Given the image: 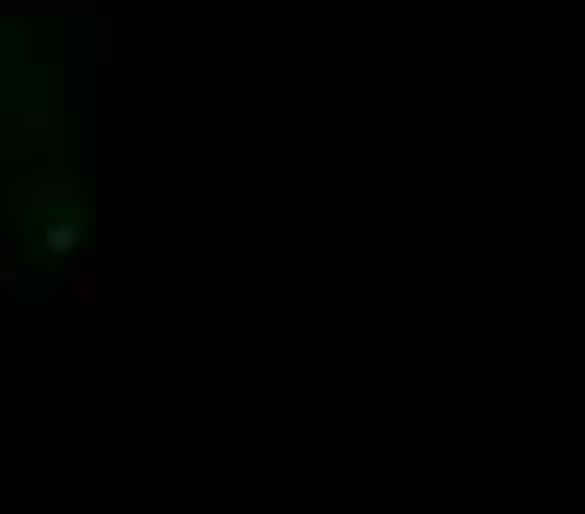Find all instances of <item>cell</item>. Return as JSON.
Listing matches in <instances>:
<instances>
[{"label": "cell", "instance_id": "6da1fadb", "mask_svg": "<svg viewBox=\"0 0 585 514\" xmlns=\"http://www.w3.org/2000/svg\"><path fill=\"white\" fill-rule=\"evenodd\" d=\"M48 107L54 113H89L95 107V65H77L60 54L48 71Z\"/></svg>", "mask_w": 585, "mask_h": 514}, {"label": "cell", "instance_id": "7a4b0ae2", "mask_svg": "<svg viewBox=\"0 0 585 514\" xmlns=\"http://www.w3.org/2000/svg\"><path fill=\"white\" fill-rule=\"evenodd\" d=\"M18 207H36V213H83V184L71 178V172H48V178H30V184H18L12 195Z\"/></svg>", "mask_w": 585, "mask_h": 514}, {"label": "cell", "instance_id": "3957f363", "mask_svg": "<svg viewBox=\"0 0 585 514\" xmlns=\"http://www.w3.org/2000/svg\"><path fill=\"white\" fill-rule=\"evenodd\" d=\"M36 142H54V113H6L0 119V154L6 160H18Z\"/></svg>", "mask_w": 585, "mask_h": 514}, {"label": "cell", "instance_id": "277c9868", "mask_svg": "<svg viewBox=\"0 0 585 514\" xmlns=\"http://www.w3.org/2000/svg\"><path fill=\"white\" fill-rule=\"evenodd\" d=\"M42 249L54 260L77 255L83 249V213H60V219H48V231H42Z\"/></svg>", "mask_w": 585, "mask_h": 514}, {"label": "cell", "instance_id": "5b68a950", "mask_svg": "<svg viewBox=\"0 0 585 514\" xmlns=\"http://www.w3.org/2000/svg\"><path fill=\"white\" fill-rule=\"evenodd\" d=\"M60 290L71 296V302H77V308H89V302L101 296V284H95V266H83V260H77V266H65V284H60Z\"/></svg>", "mask_w": 585, "mask_h": 514}, {"label": "cell", "instance_id": "8992f818", "mask_svg": "<svg viewBox=\"0 0 585 514\" xmlns=\"http://www.w3.org/2000/svg\"><path fill=\"white\" fill-rule=\"evenodd\" d=\"M142 12V0H101V18L113 24V18H136Z\"/></svg>", "mask_w": 585, "mask_h": 514}, {"label": "cell", "instance_id": "52a82bcc", "mask_svg": "<svg viewBox=\"0 0 585 514\" xmlns=\"http://www.w3.org/2000/svg\"><path fill=\"white\" fill-rule=\"evenodd\" d=\"M24 278H30V272H24V266H18V260H0V290H18V284H24Z\"/></svg>", "mask_w": 585, "mask_h": 514}, {"label": "cell", "instance_id": "ba28073f", "mask_svg": "<svg viewBox=\"0 0 585 514\" xmlns=\"http://www.w3.org/2000/svg\"><path fill=\"white\" fill-rule=\"evenodd\" d=\"M0 12H30V0H0Z\"/></svg>", "mask_w": 585, "mask_h": 514}]
</instances>
